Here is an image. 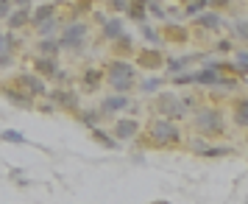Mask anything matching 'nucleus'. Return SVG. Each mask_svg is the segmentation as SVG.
Returning a JSON list of instances; mask_svg holds the SVG:
<instances>
[{"mask_svg": "<svg viewBox=\"0 0 248 204\" xmlns=\"http://www.w3.org/2000/svg\"><path fill=\"white\" fill-rule=\"evenodd\" d=\"M114 9H120V12H128V0H112Z\"/></svg>", "mask_w": 248, "mask_h": 204, "instance_id": "30", "label": "nucleus"}, {"mask_svg": "<svg viewBox=\"0 0 248 204\" xmlns=\"http://www.w3.org/2000/svg\"><path fill=\"white\" fill-rule=\"evenodd\" d=\"M192 81H198V84H223L220 73H217V68H206V70H201V73H195V76H192Z\"/></svg>", "mask_w": 248, "mask_h": 204, "instance_id": "11", "label": "nucleus"}, {"mask_svg": "<svg viewBox=\"0 0 248 204\" xmlns=\"http://www.w3.org/2000/svg\"><path fill=\"white\" fill-rule=\"evenodd\" d=\"M84 123H87V126H90V129H95V126H98V115H95V112H87V115H84Z\"/></svg>", "mask_w": 248, "mask_h": 204, "instance_id": "29", "label": "nucleus"}, {"mask_svg": "<svg viewBox=\"0 0 248 204\" xmlns=\"http://www.w3.org/2000/svg\"><path fill=\"white\" fill-rule=\"evenodd\" d=\"M3 143H17V146H25V135L23 132H14V129H6L3 135H0Z\"/></svg>", "mask_w": 248, "mask_h": 204, "instance_id": "17", "label": "nucleus"}, {"mask_svg": "<svg viewBox=\"0 0 248 204\" xmlns=\"http://www.w3.org/2000/svg\"><path fill=\"white\" fill-rule=\"evenodd\" d=\"M6 20H9V25H12V28H20V25H25L28 20H31V9H28V6H20V9H17V12H12Z\"/></svg>", "mask_w": 248, "mask_h": 204, "instance_id": "12", "label": "nucleus"}, {"mask_svg": "<svg viewBox=\"0 0 248 204\" xmlns=\"http://www.w3.org/2000/svg\"><path fill=\"white\" fill-rule=\"evenodd\" d=\"M39 51H42V53H47V56H56L62 48H59V42H53L50 36H42V42H39Z\"/></svg>", "mask_w": 248, "mask_h": 204, "instance_id": "19", "label": "nucleus"}, {"mask_svg": "<svg viewBox=\"0 0 248 204\" xmlns=\"http://www.w3.org/2000/svg\"><path fill=\"white\" fill-rule=\"evenodd\" d=\"M154 204H170V202H154Z\"/></svg>", "mask_w": 248, "mask_h": 204, "instance_id": "31", "label": "nucleus"}, {"mask_svg": "<svg viewBox=\"0 0 248 204\" xmlns=\"http://www.w3.org/2000/svg\"><path fill=\"white\" fill-rule=\"evenodd\" d=\"M81 84H84V90H98V84H101V73L92 68V70H84V79H81Z\"/></svg>", "mask_w": 248, "mask_h": 204, "instance_id": "14", "label": "nucleus"}, {"mask_svg": "<svg viewBox=\"0 0 248 204\" xmlns=\"http://www.w3.org/2000/svg\"><path fill=\"white\" fill-rule=\"evenodd\" d=\"M198 23H201L203 28H220V17H217V14H201Z\"/></svg>", "mask_w": 248, "mask_h": 204, "instance_id": "20", "label": "nucleus"}, {"mask_svg": "<svg viewBox=\"0 0 248 204\" xmlns=\"http://www.w3.org/2000/svg\"><path fill=\"white\" fill-rule=\"evenodd\" d=\"M201 154H203V157H226V154H229V148H203Z\"/></svg>", "mask_w": 248, "mask_h": 204, "instance_id": "25", "label": "nucleus"}, {"mask_svg": "<svg viewBox=\"0 0 248 204\" xmlns=\"http://www.w3.org/2000/svg\"><path fill=\"white\" fill-rule=\"evenodd\" d=\"M215 3H226V0H215Z\"/></svg>", "mask_w": 248, "mask_h": 204, "instance_id": "32", "label": "nucleus"}, {"mask_svg": "<svg viewBox=\"0 0 248 204\" xmlns=\"http://www.w3.org/2000/svg\"><path fill=\"white\" fill-rule=\"evenodd\" d=\"M114 135L123 137V140H128V137L137 135V123H134V120H120V123L114 126Z\"/></svg>", "mask_w": 248, "mask_h": 204, "instance_id": "15", "label": "nucleus"}, {"mask_svg": "<svg viewBox=\"0 0 248 204\" xmlns=\"http://www.w3.org/2000/svg\"><path fill=\"white\" fill-rule=\"evenodd\" d=\"M234 118H237V123H240V126H248V101L237 103V115H234Z\"/></svg>", "mask_w": 248, "mask_h": 204, "instance_id": "21", "label": "nucleus"}, {"mask_svg": "<svg viewBox=\"0 0 248 204\" xmlns=\"http://www.w3.org/2000/svg\"><path fill=\"white\" fill-rule=\"evenodd\" d=\"M34 68H36V73H42V76H47V79H53L56 76V70H59V62H56V56H39V59H34Z\"/></svg>", "mask_w": 248, "mask_h": 204, "instance_id": "9", "label": "nucleus"}, {"mask_svg": "<svg viewBox=\"0 0 248 204\" xmlns=\"http://www.w3.org/2000/svg\"><path fill=\"white\" fill-rule=\"evenodd\" d=\"M148 12L154 14V17H159V20H162V17H165V9H162V6H159V3H151V6H148Z\"/></svg>", "mask_w": 248, "mask_h": 204, "instance_id": "28", "label": "nucleus"}, {"mask_svg": "<svg viewBox=\"0 0 248 204\" xmlns=\"http://www.w3.org/2000/svg\"><path fill=\"white\" fill-rule=\"evenodd\" d=\"M87 36V25L84 23H70L64 31H62V39H59V48H67V51H78L81 42Z\"/></svg>", "mask_w": 248, "mask_h": 204, "instance_id": "4", "label": "nucleus"}, {"mask_svg": "<svg viewBox=\"0 0 248 204\" xmlns=\"http://www.w3.org/2000/svg\"><path fill=\"white\" fill-rule=\"evenodd\" d=\"M131 106V101L125 98V95H109L106 101H103V112H117V109H128Z\"/></svg>", "mask_w": 248, "mask_h": 204, "instance_id": "10", "label": "nucleus"}, {"mask_svg": "<svg viewBox=\"0 0 248 204\" xmlns=\"http://www.w3.org/2000/svg\"><path fill=\"white\" fill-rule=\"evenodd\" d=\"M92 137H95L98 143H103L106 148H117V146H114V140H112V137L106 135V132H101V129H92Z\"/></svg>", "mask_w": 248, "mask_h": 204, "instance_id": "22", "label": "nucleus"}, {"mask_svg": "<svg viewBox=\"0 0 248 204\" xmlns=\"http://www.w3.org/2000/svg\"><path fill=\"white\" fill-rule=\"evenodd\" d=\"M17 84L25 87L28 95H45V81H39V76H34V73H23V76L17 79Z\"/></svg>", "mask_w": 248, "mask_h": 204, "instance_id": "6", "label": "nucleus"}, {"mask_svg": "<svg viewBox=\"0 0 248 204\" xmlns=\"http://www.w3.org/2000/svg\"><path fill=\"white\" fill-rule=\"evenodd\" d=\"M103 34H106V39H120V36H123V23H120V20H112V23H106Z\"/></svg>", "mask_w": 248, "mask_h": 204, "instance_id": "16", "label": "nucleus"}, {"mask_svg": "<svg viewBox=\"0 0 248 204\" xmlns=\"http://www.w3.org/2000/svg\"><path fill=\"white\" fill-rule=\"evenodd\" d=\"M12 14V0H0V20H6Z\"/></svg>", "mask_w": 248, "mask_h": 204, "instance_id": "27", "label": "nucleus"}, {"mask_svg": "<svg viewBox=\"0 0 248 204\" xmlns=\"http://www.w3.org/2000/svg\"><path fill=\"white\" fill-rule=\"evenodd\" d=\"M203 6H206V0H192L190 6H187V14H201Z\"/></svg>", "mask_w": 248, "mask_h": 204, "instance_id": "24", "label": "nucleus"}, {"mask_svg": "<svg viewBox=\"0 0 248 204\" xmlns=\"http://www.w3.org/2000/svg\"><path fill=\"white\" fill-rule=\"evenodd\" d=\"M195 129L201 135H223V115L217 109H201L195 115Z\"/></svg>", "mask_w": 248, "mask_h": 204, "instance_id": "3", "label": "nucleus"}, {"mask_svg": "<svg viewBox=\"0 0 248 204\" xmlns=\"http://www.w3.org/2000/svg\"><path fill=\"white\" fill-rule=\"evenodd\" d=\"M134 79H137L134 65H128V62H120V59L109 65V84H112L117 92H128L131 87H134Z\"/></svg>", "mask_w": 248, "mask_h": 204, "instance_id": "1", "label": "nucleus"}, {"mask_svg": "<svg viewBox=\"0 0 248 204\" xmlns=\"http://www.w3.org/2000/svg\"><path fill=\"white\" fill-rule=\"evenodd\" d=\"M140 65H145V68H156L159 65V53H156V59H154V53H145V56L140 59Z\"/></svg>", "mask_w": 248, "mask_h": 204, "instance_id": "26", "label": "nucleus"}, {"mask_svg": "<svg viewBox=\"0 0 248 204\" xmlns=\"http://www.w3.org/2000/svg\"><path fill=\"white\" fill-rule=\"evenodd\" d=\"M3 95H6L14 106H25V109L31 106V95H28V92H20V90H12V87H9V90H3Z\"/></svg>", "mask_w": 248, "mask_h": 204, "instance_id": "13", "label": "nucleus"}, {"mask_svg": "<svg viewBox=\"0 0 248 204\" xmlns=\"http://www.w3.org/2000/svg\"><path fill=\"white\" fill-rule=\"evenodd\" d=\"M12 53H14V34H0V68L12 65Z\"/></svg>", "mask_w": 248, "mask_h": 204, "instance_id": "8", "label": "nucleus"}, {"mask_svg": "<svg viewBox=\"0 0 248 204\" xmlns=\"http://www.w3.org/2000/svg\"><path fill=\"white\" fill-rule=\"evenodd\" d=\"M234 31H237V39H246L248 42V23H243V20L234 23Z\"/></svg>", "mask_w": 248, "mask_h": 204, "instance_id": "23", "label": "nucleus"}, {"mask_svg": "<svg viewBox=\"0 0 248 204\" xmlns=\"http://www.w3.org/2000/svg\"><path fill=\"white\" fill-rule=\"evenodd\" d=\"M50 17H53V6H39V9H36V12L31 14V20H34L36 25L45 23V20H50Z\"/></svg>", "mask_w": 248, "mask_h": 204, "instance_id": "18", "label": "nucleus"}, {"mask_svg": "<svg viewBox=\"0 0 248 204\" xmlns=\"http://www.w3.org/2000/svg\"><path fill=\"white\" fill-rule=\"evenodd\" d=\"M50 98L62 106V109H78V95L70 90H53L50 92Z\"/></svg>", "mask_w": 248, "mask_h": 204, "instance_id": "7", "label": "nucleus"}, {"mask_svg": "<svg viewBox=\"0 0 248 204\" xmlns=\"http://www.w3.org/2000/svg\"><path fill=\"white\" fill-rule=\"evenodd\" d=\"M159 112H165L168 118H181L184 115V101L179 103V98H173V95H159Z\"/></svg>", "mask_w": 248, "mask_h": 204, "instance_id": "5", "label": "nucleus"}, {"mask_svg": "<svg viewBox=\"0 0 248 204\" xmlns=\"http://www.w3.org/2000/svg\"><path fill=\"white\" fill-rule=\"evenodd\" d=\"M151 135H154L159 148H173L176 143H181L179 126L170 123V120H154V123H151Z\"/></svg>", "mask_w": 248, "mask_h": 204, "instance_id": "2", "label": "nucleus"}]
</instances>
